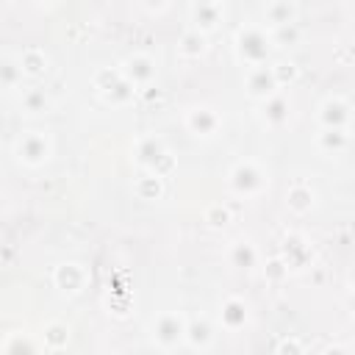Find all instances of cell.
<instances>
[{"label":"cell","mask_w":355,"mask_h":355,"mask_svg":"<svg viewBox=\"0 0 355 355\" xmlns=\"http://www.w3.org/2000/svg\"><path fill=\"white\" fill-rule=\"evenodd\" d=\"M269 50H272V42H269V36L258 25H244V28L236 31V55L247 67L266 64Z\"/></svg>","instance_id":"obj_1"},{"label":"cell","mask_w":355,"mask_h":355,"mask_svg":"<svg viewBox=\"0 0 355 355\" xmlns=\"http://www.w3.org/2000/svg\"><path fill=\"white\" fill-rule=\"evenodd\" d=\"M227 186H230V191L239 194V197H255V194L263 191L266 175H263V169H261L255 161L244 158V161H239V164L227 172Z\"/></svg>","instance_id":"obj_2"},{"label":"cell","mask_w":355,"mask_h":355,"mask_svg":"<svg viewBox=\"0 0 355 355\" xmlns=\"http://www.w3.org/2000/svg\"><path fill=\"white\" fill-rule=\"evenodd\" d=\"M50 153H53V141L42 130H28L17 141V158L25 166H42L50 158Z\"/></svg>","instance_id":"obj_3"},{"label":"cell","mask_w":355,"mask_h":355,"mask_svg":"<svg viewBox=\"0 0 355 355\" xmlns=\"http://www.w3.org/2000/svg\"><path fill=\"white\" fill-rule=\"evenodd\" d=\"M183 330H186V319L175 311H166L153 322V341L161 349H175L178 344H183Z\"/></svg>","instance_id":"obj_4"},{"label":"cell","mask_w":355,"mask_h":355,"mask_svg":"<svg viewBox=\"0 0 355 355\" xmlns=\"http://www.w3.org/2000/svg\"><path fill=\"white\" fill-rule=\"evenodd\" d=\"M122 75L136 86V89H144V86H153V80H155V72H158V67H155V61L150 58V55H144V53H136V55H128L125 61H122Z\"/></svg>","instance_id":"obj_5"},{"label":"cell","mask_w":355,"mask_h":355,"mask_svg":"<svg viewBox=\"0 0 355 355\" xmlns=\"http://www.w3.org/2000/svg\"><path fill=\"white\" fill-rule=\"evenodd\" d=\"M53 283H55V288L64 291V294H80V291L86 288V283H89V272H86L80 263L67 261V263H58V266L53 269Z\"/></svg>","instance_id":"obj_6"},{"label":"cell","mask_w":355,"mask_h":355,"mask_svg":"<svg viewBox=\"0 0 355 355\" xmlns=\"http://www.w3.org/2000/svg\"><path fill=\"white\" fill-rule=\"evenodd\" d=\"M280 258L286 261L288 269H305V266H311V261H313V250H311V244L305 241V236H300V233H286V239H283V255H280Z\"/></svg>","instance_id":"obj_7"},{"label":"cell","mask_w":355,"mask_h":355,"mask_svg":"<svg viewBox=\"0 0 355 355\" xmlns=\"http://www.w3.org/2000/svg\"><path fill=\"white\" fill-rule=\"evenodd\" d=\"M244 89L252 100H266L269 94L277 92V83H275V75H272V67H250L247 78H244Z\"/></svg>","instance_id":"obj_8"},{"label":"cell","mask_w":355,"mask_h":355,"mask_svg":"<svg viewBox=\"0 0 355 355\" xmlns=\"http://www.w3.org/2000/svg\"><path fill=\"white\" fill-rule=\"evenodd\" d=\"M219 125H222V119H219V114H216L214 108L200 105V108H191V111L186 114V128H189L194 136L211 139V136L219 130Z\"/></svg>","instance_id":"obj_9"},{"label":"cell","mask_w":355,"mask_h":355,"mask_svg":"<svg viewBox=\"0 0 355 355\" xmlns=\"http://www.w3.org/2000/svg\"><path fill=\"white\" fill-rule=\"evenodd\" d=\"M250 319V311H247V302L241 297H225L222 305H219V322L227 333H236L247 324Z\"/></svg>","instance_id":"obj_10"},{"label":"cell","mask_w":355,"mask_h":355,"mask_svg":"<svg viewBox=\"0 0 355 355\" xmlns=\"http://www.w3.org/2000/svg\"><path fill=\"white\" fill-rule=\"evenodd\" d=\"M319 125L322 128H347L349 122V103L344 97H327L319 105Z\"/></svg>","instance_id":"obj_11"},{"label":"cell","mask_w":355,"mask_h":355,"mask_svg":"<svg viewBox=\"0 0 355 355\" xmlns=\"http://www.w3.org/2000/svg\"><path fill=\"white\" fill-rule=\"evenodd\" d=\"M191 22H194V28L202 31V33L216 31L219 22H222V6L208 3V0H194V3H191Z\"/></svg>","instance_id":"obj_12"},{"label":"cell","mask_w":355,"mask_h":355,"mask_svg":"<svg viewBox=\"0 0 355 355\" xmlns=\"http://www.w3.org/2000/svg\"><path fill=\"white\" fill-rule=\"evenodd\" d=\"M313 200H316V191H313V186L305 183V180H294V183L288 186V191H286V208H288L291 214H297V216L308 214V211L313 208Z\"/></svg>","instance_id":"obj_13"},{"label":"cell","mask_w":355,"mask_h":355,"mask_svg":"<svg viewBox=\"0 0 355 355\" xmlns=\"http://www.w3.org/2000/svg\"><path fill=\"white\" fill-rule=\"evenodd\" d=\"M183 341H186V347H191V349H208L211 341H214V327H211V322H208V319H191V322H186Z\"/></svg>","instance_id":"obj_14"},{"label":"cell","mask_w":355,"mask_h":355,"mask_svg":"<svg viewBox=\"0 0 355 355\" xmlns=\"http://www.w3.org/2000/svg\"><path fill=\"white\" fill-rule=\"evenodd\" d=\"M349 144V133L347 128H322L316 133V147L324 153V155H338L344 153Z\"/></svg>","instance_id":"obj_15"},{"label":"cell","mask_w":355,"mask_h":355,"mask_svg":"<svg viewBox=\"0 0 355 355\" xmlns=\"http://www.w3.org/2000/svg\"><path fill=\"white\" fill-rule=\"evenodd\" d=\"M263 103V111H261V116H263V122L266 125H272V128H280L286 119H288V100L283 97V94H269L266 100H261Z\"/></svg>","instance_id":"obj_16"},{"label":"cell","mask_w":355,"mask_h":355,"mask_svg":"<svg viewBox=\"0 0 355 355\" xmlns=\"http://www.w3.org/2000/svg\"><path fill=\"white\" fill-rule=\"evenodd\" d=\"M69 344V324L64 322H47L42 330V347L47 352H61Z\"/></svg>","instance_id":"obj_17"},{"label":"cell","mask_w":355,"mask_h":355,"mask_svg":"<svg viewBox=\"0 0 355 355\" xmlns=\"http://www.w3.org/2000/svg\"><path fill=\"white\" fill-rule=\"evenodd\" d=\"M17 61H19L25 78H42V75L47 72V53L39 50V47H28V50H22V55H19Z\"/></svg>","instance_id":"obj_18"},{"label":"cell","mask_w":355,"mask_h":355,"mask_svg":"<svg viewBox=\"0 0 355 355\" xmlns=\"http://www.w3.org/2000/svg\"><path fill=\"white\" fill-rule=\"evenodd\" d=\"M136 164L139 166H144V169H150L155 161H158V155H164L166 153V147L161 144V139H155V136H144V139H139L136 141Z\"/></svg>","instance_id":"obj_19"},{"label":"cell","mask_w":355,"mask_h":355,"mask_svg":"<svg viewBox=\"0 0 355 355\" xmlns=\"http://www.w3.org/2000/svg\"><path fill=\"white\" fill-rule=\"evenodd\" d=\"M136 92H139V89H136V86H133V83H130V80L122 75V78H119L114 86H108L105 92H100V97H103L105 103H111V105H116V108H119V105H128V103H133Z\"/></svg>","instance_id":"obj_20"},{"label":"cell","mask_w":355,"mask_h":355,"mask_svg":"<svg viewBox=\"0 0 355 355\" xmlns=\"http://www.w3.org/2000/svg\"><path fill=\"white\" fill-rule=\"evenodd\" d=\"M266 22L269 28H280V25H288V22H297V8L294 3L288 0H275L266 6Z\"/></svg>","instance_id":"obj_21"},{"label":"cell","mask_w":355,"mask_h":355,"mask_svg":"<svg viewBox=\"0 0 355 355\" xmlns=\"http://www.w3.org/2000/svg\"><path fill=\"white\" fill-rule=\"evenodd\" d=\"M227 255H230V263L236 269H252V266H258V250H255L252 241H244V239L236 241Z\"/></svg>","instance_id":"obj_22"},{"label":"cell","mask_w":355,"mask_h":355,"mask_svg":"<svg viewBox=\"0 0 355 355\" xmlns=\"http://www.w3.org/2000/svg\"><path fill=\"white\" fill-rule=\"evenodd\" d=\"M178 53H180L183 58H200V55L205 53V33L197 31V28L186 31V33L180 36V42H178Z\"/></svg>","instance_id":"obj_23"},{"label":"cell","mask_w":355,"mask_h":355,"mask_svg":"<svg viewBox=\"0 0 355 355\" xmlns=\"http://www.w3.org/2000/svg\"><path fill=\"white\" fill-rule=\"evenodd\" d=\"M22 67H19V61L17 58H11V55H0V89H19V83H22Z\"/></svg>","instance_id":"obj_24"},{"label":"cell","mask_w":355,"mask_h":355,"mask_svg":"<svg viewBox=\"0 0 355 355\" xmlns=\"http://www.w3.org/2000/svg\"><path fill=\"white\" fill-rule=\"evenodd\" d=\"M133 191H136V197H139V200H158V197L164 194V178H158V175L147 172V175H141V178L136 180Z\"/></svg>","instance_id":"obj_25"},{"label":"cell","mask_w":355,"mask_h":355,"mask_svg":"<svg viewBox=\"0 0 355 355\" xmlns=\"http://www.w3.org/2000/svg\"><path fill=\"white\" fill-rule=\"evenodd\" d=\"M19 103H22V111L25 114H42V111H47L50 108V97H47V92L44 89H25L22 92V97H19Z\"/></svg>","instance_id":"obj_26"},{"label":"cell","mask_w":355,"mask_h":355,"mask_svg":"<svg viewBox=\"0 0 355 355\" xmlns=\"http://www.w3.org/2000/svg\"><path fill=\"white\" fill-rule=\"evenodd\" d=\"M205 225L208 227H214V230H222V227H227L230 222H233V211L225 205V202H214V205H208L205 208Z\"/></svg>","instance_id":"obj_27"},{"label":"cell","mask_w":355,"mask_h":355,"mask_svg":"<svg viewBox=\"0 0 355 355\" xmlns=\"http://www.w3.org/2000/svg\"><path fill=\"white\" fill-rule=\"evenodd\" d=\"M269 42H272V47H294V44L300 42V28H297V22H288V25L272 28Z\"/></svg>","instance_id":"obj_28"},{"label":"cell","mask_w":355,"mask_h":355,"mask_svg":"<svg viewBox=\"0 0 355 355\" xmlns=\"http://www.w3.org/2000/svg\"><path fill=\"white\" fill-rule=\"evenodd\" d=\"M272 75H275V83H277V89H280V86H288V83L297 80L300 67H297L294 61H277V64L272 67Z\"/></svg>","instance_id":"obj_29"},{"label":"cell","mask_w":355,"mask_h":355,"mask_svg":"<svg viewBox=\"0 0 355 355\" xmlns=\"http://www.w3.org/2000/svg\"><path fill=\"white\" fill-rule=\"evenodd\" d=\"M288 266H286V261L280 258V255H275V258H269L266 263H263V277L266 280H272V283H280V280H286L288 277Z\"/></svg>","instance_id":"obj_30"},{"label":"cell","mask_w":355,"mask_h":355,"mask_svg":"<svg viewBox=\"0 0 355 355\" xmlns=\"http://www.w3.org/2000/svg\"><path fill=\"white\" fill-rule=\"evenodd\" d=\"M119 78H122V69H114V67H100V69L94 72L92 83H94V89H97V92H105V89H108V86H114Z\"/></svg>","instance_id":"obj_31"},{"label":"cell","mask_w":355,"mask_h":355,"mask_svg":"<svg viewBox=\"0 0 355 355\" xmlns=\"http://www.w3.org/2000/svg\"><path fill=\"white\" fill-rule=\"evenodd\" d=\"M3 349L6 352H33V349H39V344L28 341L22 333H11V338L3 344Z\"/></svg>","instance_id":"obj_32"},{"label":"cell","mask_w":355,"mask_h":355,"mask_svg":"<svg viewBox=\"0 0 355 355\" xmlns=\"http://www.w3.org/2000/svg\"><path fill=\"white\" fill-rule=\"evenodd\" d=\"M172 169H175V155L166 150L164 155H158V161H155V164H153L147 172H153V175H158V178H166Z\"/></svg>","instance_id":"obj_33"},{"label":"cell","mask_w":355,"mask_h":355,"mask_svg":"<svg viewBox=\"0 0 355 355\" xmlns=\"http://www.w3.org/2000/svg\"><path fill=\"white\" fill-rule=\"evenodd\" d=\"M275 349H277V352H305L308 347H305L302 341H297V338H283V341L275 344Z\"/></svg>","instance_id":"obj_34"},{"label":"cell","mask_w":355,"mask_h":355,"mask_svg":"<svg viewBox=\"0 0 355 355\" xmlns=\"http://www.w3.org/2000/svg\"><path fill=\"white\" fill-rule=\"evenodd\" d=\"M141 3H144L150 11H158V8H164V6H166V0H141Z\"/></svg>","instance_id":"obj_35"},{"label":"cell","mask_w":355,"mask_h":355,"mask_svg":"<svg viewBox=\"0 0 355 355\" xmlns=\"http://www.w3.org/2000/svg\"><path fill=\"white\" fill-rule=\"evenodd\" d=\"M11 255H14L11 250H3V252H0V261H11Z\"/></svg>","instance_id":"obj_36"},{"label":"cell","mask_w":355,"mask_h":355,"mask_svg":"<svg viewBox=\"0 0 355 355\" xmlns=\"http://www.w3.org/2000/svg\"><path fill=\"white\" fill-rule=\"evenodd\" d=\"M208 3H216V6H222V3H225V0H208Z\"/></svg>","instance_id":"obj_37"}]
</instances>
